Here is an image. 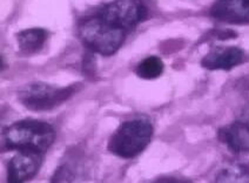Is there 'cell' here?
I'll list each match as a JSON object with an SVG mask.
<instances>
[{"mask_svg":"<svg viewBox=\"0 0 249 183\" xmlns=\"http://www.w3.org/2000/svg\"><path fill=\"white\" fill-rule=\"evenodd\" d=\"M55 140L54 128L40 120L26 119L8 126L2 133V148L44 154Z\"/></svg>","mask_w":249,"mask_h":183,"instance_id":"6da1fadb","label":"cell"},{"mask_svg":"<svg viewBox=\"0 0 249 183\" xmlns=\"http://www.w3.org/2000/svg\"><path fill=\"white\" fill-rule=\"evenodd\" d=\"M153 136V126L147 119L124 121L108 142V150L115 156L133 159L149 145Z\"/></svg>","mask_w":249,"mask_h":183,"instance_id":"7a4b0ae2","label":"cell"},{"mask_svg":"<svg viewBox=\"0 0 249 183\" xmlns=\"http://www.w3.org/2000/svg\"><path fill=\"white\" fill-rule=\"evenodd\" d=\"M81 40L89 50L98 54H114L124 44L126 31L106 22L100 17H92L83 21L79 28Z\"/></svg>","mask_w":249,"mask_h":183,"instance_id":"3957f363","label":"cell"},{"mask_svg":"<svg viewBox=\"0 0 249 183\" xmlns=\"http://www.w3.org/2000/svg\"><path fill=\"white\" fill-rule=\"evenodd\" d=\"M74 91V86L58 88L44 83H33L20 89L18 98L22 105L31 111H51L70 99Z\"/></svg>","mask_w":249,"mask_h":183,"instance_id":"277c9868","label":"cell"},{"mask_svg":"<svg viewBox=\"0 0 249 183\" xmlns=\"http://www.w3.org/2000/svg\"><path fill=\"white\" fill-rule=\"evenodd\" d=\"M99 17L112 26L128 31L147 18V7L141 0H114L100 11Z\"/></svg>","mask_w":249,"mask_h":183,"instance_id":"5b68a950","label":"cell"},{"mask_svg":"<svg viewBox=\"0 0 249 183\" xmlns=\"http://www.w3.org/2000/svg\"><path fill=\"white\" fill-rule=\"evenodd\" d=\"M42 165V154L18 150L7 165V183H26L32 180Z\"/></svg>","mask_w":249,"mask_h":183,"instance_id":"8992f818","label":"cell"},{"mask_svg":"<svg viewBox=\"0 0 249 183\" xmlns=\"http://www.w3.org/2000/svg\"><path fill=\"white\" fill-rule=\"evenodd\" d=\"M211 16L227 24H249V0H216Z\"/></svg>","mask_w":249,"mask_h":183,"instance_id":"52a82bcc","label":"cell"},{"mask_svg":"<svg viewBox=\"0 0 249 183\" xmlns=\"http://www.w3.org/2000/svg\"><path fill=\"white\" fill-rule=\"evenodd\" d=\"M245 52L239 47H216L202 59L201 65L211 70H229L241 64Z\"/></svg>","mask_w":249,"mask_h":183,"instance_id":"ba28073f","label":"cell"},{"mask_svg":"<svg viewBox=\"0 0 249 183\" xmlns=\"http://www.w3.org/2000/svg\"><path fill=\"white\" fill-rule=\"evenodd\" d=\"M219 139L234 153L249 151V121L237 120L219 131Z\"/></svg>","mask_w":249,"mask_h":183,"instance_id":"9c48e42d","label":"cell"},{"mask_svg":"<svg viewBox=\"0 0 249 183\" xmlns=\"http://www.w3.org/2000/svg\"><path fill=\"white\" fill-rule=\"evenodd\" d=\"M47 39V32L42 28H28L17 34L19 50L24 54L30 55L39 52Z\"/></svg>","mask_w":249,"mask_h":183,"instance_id":"30bf717a","label":"cell"},{"mask_svg":"<svg viewBox=\"0 0 249 183\" xmlns=\"http://www.w3.org/2000/svg\"><path fill=\"white\" fill-rule=\"evenodd\" d=\"M215 183H249V163L235 162L217 173Z\"/></svg>","mask_w":249,"mask_h":183,"instance_id":"8fae6325","label":"cell"},{"mask_svg":"<svg viewBox=\"0 0 249 183\" xmlns=\"http://www.w3.org/2000/svg\"><path fill=\"white\" fill-rule=\"evenodd\" d=\"M163 72V63L158 56H148L143 59L139 64L137 68L138 77L146 79V80H153L159 78Z\"/></svg>","mask_w":249,"mask_h":183,"instance_id":"7c38bea8","label":"cell"},{"mask_svg":"<svg viewBox=\"0 0 249 183\" xmlns=\"http://www.w3.org/2000/svg\"><path fill=\"white\" fill-rule=\"evenodd\" d=\"M74 179V173L71 169L70 166L64 165L60 166L56 171L54 173V175L52 177V182L51 183H71Z\"/></svg>","mask_w":249,"mask_h":183,"instance_id":"4fadbf2b","label":"cell"},{"mask_svg":"<svg viewBox=\"0 0 249 183\" xmlns=\"http://www.w3.org/2000/svg\"><path fill=\"white\" fill-rule=\"evenodd\" d=\"M154 183H191V182H189L188 180L179 179V177L166 176V177H161V179L157 180Z\"/></svg>","mask_w":249,"mask_h":183,"instance_id":"5bb4252c","label":"cell"}]
</instances>
